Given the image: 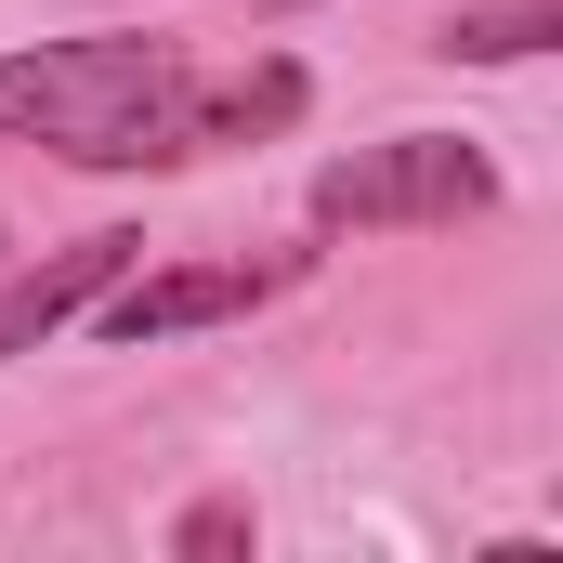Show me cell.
Wrapping results in <instances>:
<instances>
[{
  "mask_svg": "<svg viewBox=\"0 0 563 563\" xmlns=\"http://www.w3.org/2000/svg\"><path fill=\"white\" fill-rule=\"evenodd\" d=\"M170 119H184L170 40H40L0 66V144H53L79 170L170 157Z\"/></svg>",
  "mask_w": 563,
  "mask_h": 563,
  "instance_id": "cell-1",
  "label": "cell"
},
{
  "mask_svg": "<svg viewBox=\"0 0 563 563\" xmlns=\"http://www.w3.org/2000/svg\"><path fill=\"white\" fill-rule=\"evenodd\" d=\"M485 197H498V170H485V144H459V132H394V144H354V157L314 170V223H341V236L472 223Z\"/></svg>",
  "mask_w": 563,
  "mask_h": 563,
  "instance_id": "cell-2",
  "label": "cell"
},
{
  "mask_svg": "<svg viewBox=\"0 0 563 563\" xmlns=\"http://www.w3.org/2000/svg\"><path fill=\"white\" fill-rule=\"evenodd\" d=\"M263 288H276V263H197V276H144V288H92V301H106V341H184V328H210V314H250V301H263Z\"/></svg>",
  "mask_w": 563,
  "mask_h": 563,
  "instance_id": "cell-3",
  "label": "cell"
},
{
  "mask_svg": "<svg viewBox=\"0 0 563 563\" xmlns=\"http://www.w3.org/2000/svg\"><path fill=\"white\" fill-rule=\"evenodd\" d=\"M132 263H144V236H79V250H53V263L0 276V367H13L26 341H53V328L92 301V288H106V276H132Z\"/></svg>",
  "mask_w": 563,
  "mask_h": 563,
  "instance_id": "cell-4",
  "label": "cell"
},
{
  "mask_svg": "<svg viewBox=\"0 0 563 563\" xmlns=\"http://www.w3.org/2000/svg\"><path fill=\"white\" fill-rule=\"evenodd\" d=\"M288 119H301V66H250V79H223V92H184L170 157H197V144H250V132H288Z\"/></svg>",
  "mask_w": 563,
  "mask_h": 563,
  "instance_id": "cell-5",
  "label": "cell"
},
{
  "mask_svg": "<svg viewBox=\"0 0 563 563\" xmlns=\"http://www.w3.org/2000/svg\"><path fill=\"white\" fill-rule=\"evenodd\" d=\"M551 26H563V0H485V13L445 26V53H459V66H511V53H538Z\"/></svg>",
  "mask_w": 563,
  "mask_h": 563,
  "instance_id": "cell-6",
  "label": "cell"
},
{
  "mask_svg": "<svg viewBox=\"0 0 563 563\" xmlns=\"http://www.w3.org/2000/svg\"><path fill=\"white\" fill-rule=\"evenodd\" d=\"M184 551H250V511H236V498H210V511H184Z\"/></svg>",
  "mask_w": 563,
  "mask_h": 563,
  "instance_id": "cell-7",
  "label": "cell"
}]
</instances>
